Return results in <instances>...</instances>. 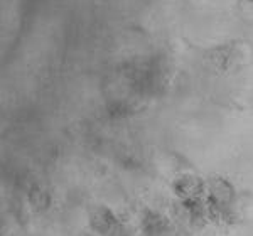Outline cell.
Masks as SVG:
<instances>
[{"mask_svg": "<svg viewBox=\"0 0 253 236\" xmlns=\"http://www.w3.org/2000/svg\"><path fill=\"white\" fill-rule=\"evenodd\" d=\"M29 202L36 211H46L51 206V197L42 187H32L29 191Z\"/></svg>", "mask_w": 253, "mask_h": 236, "instance_id": "6", "label": "cell"}, {"mask_svg": "<svg viewBox=\"0 0 253 236\" xmlns=\"http://www.w3.org/2000/svg\"><path fill=\"white\" fill-rule=\"evenodd\" d=\"M5 223H3V218L0 216V235H5Z\"/></svg>", "mask_w": 253, "mask_h": 236, "instance_id": "7", "label": "cell"}, {"mask_svg": "<svg viewBox=\"0 0 253 236\" xmlns=\"http://www.w3.org/2000/svg\"><path fill=\"white\" fill-rule=\"evenodd\" d=\"M240 56H242V51H240V47L236 44H226V46L216 47V49L211 51L210 59L216 68L228 69L235 63H238Z\"/></svg>", "mask_w": 253, "mask_h": 236, "instance_id": "4", "label": "cell"}, {"mask_svg": "<svg viewBox=\"0 0 253 236\" xmlns=\"http://www.w3.org/2000/svg\"><path fill=\"white\" fill-rule=\"evenodd\" d=\"M174 193L182 201H186V199H199L201 194L205 193V182L199 177L186 174V176H181L174 181Z\"/></svg>", "mask_w": 253, "mask_h": 236, "instance_id": "3", "label": "cell"}, {"mask_svg": "<svg viewBox=\"0 0 253 236\" xmlns=\"http://www.w3.org/2000/svg\"><path fill=\"white\" fill-rule=\"evenodd\" d=\"M89 225L100 236H115L120 233V219L108 207H98L89 216Z\"/></svg>", "mask_w": 253, "mask_h": 236, "instance_id": "2", "label": "cell"}, {"mask_svg": "<svg viewBox=\"0 0 253 236\" xmlns=\"http://www.w3.org/2000/svg\"><path fill=\"white\" fill-rule=\"evenodd\" d=\"M208 193V206L214 207H231L235 201V189L228 181L221 177L211 179L210 184L205 186Z\"/></svg>", "mask_w": 253, "mask_h": 236, "instance_id": "1", "label": "cell"}, {"mask_svg": "<svg viewBox=\"0 0 253 236\" xmlns=\"http://www.w3.org/2000/svg\"><path fill=\"white\" fill-rule=\"evenodd\" d=\"M0 236H9V235H7V233H5V235H0Z\"/></svg>", "mask_w": 253, "mask_h": 236, "instance_id": "8", "label": "cell"}, {"mask_svg": "<svg viewBox=\"0 0 253 236\" xmlns=\"http://www.w3.org/2000/svg\"><path fill=\"white\" fill-rule=\"evenodd\" d=\"M167 225L166 218H162V214L157 213H147L144 219H142V230L147 236H161L167 231Z\"/></svg>", "mask_w": 253, "mask_h": 236, "instance_id": "5", "label": "cell"}]
</instances>
